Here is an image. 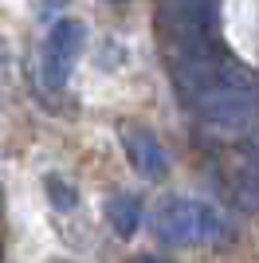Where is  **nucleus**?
Masks as SVG:
<instances>
[{"instance_id":"5","label":"nucleus","mask_w":259,"mask_h":263,"mask_svg":"<svg viewBox=\"0 0 259 263\" xmlns=\"http://www.w3.org/2000/svg\"><path fill=\"white\" fill-rule=\"evenodd\" d=\"M106 220H110V228L118 232V236H134V232L141 228V200L134 197V193H118V197H110Z\"/></svg>"},{"instance_id":"2","label":"nucleus","mask_w":259,"mask_h":263,"mask_svg":"<svg viewBox=\"0 0 259 263\" xmlns=\"http://www.w3.org/2000/svg\"><path fill=\"white\" fill-rule=\"evenodd\" d=\"M83 40L86 32L79 20H59L51 28L47 44H43V79H47V87H63L67 83L79 51H83Z\"/></svg>"},{"instance_id":"1","label":"nucleus","mask_w":259,"mask_h":263,"mask_svg":"<svg viewBox=\"0 0 259 263\" xmlns=\"http://www.w3.org/2000/svg\"><path fill=\"white\" fill-rule=\"evenodd\" d=\"M153 232L165 243H216V240L228 236V220H224L220 209H212L205 200L173 197L157 209Z\"/></svg>"},{"instance_id":"4","label":"nucleus","mask_w":259,"mask_h":263,"mask_svg":"<svg viewBox=\"0 0 259 263\" xmlns=\"http://www.w3.org/2000/svg\"><path fill=\"white\" fill-rule=\"evenodd\" d=\"M228 197L236 200L239 209L259 212V149L255 145L232 161V169H228Z\"/></svg>"},{"instance_id":"3","label":"nucleus","mask_w":259,"mask_h":263,"mask_svg":"<svg viewBox=\"0 0 259 263\" xmlns=\"http://www.w3.org/2000/svg\"><path fill=\"white\" fill-rule=\"evenodd\" d=\"M122 145H126L130 165H134L141 177L161 181V177L169 173V154H165V145L157 142V134L141 130V126H130V130H122Z\"/></svg>"},{"instance_id":"6","label":"nucleus","mask_w":259,"mask_h":263,"mask_svg":"<svg viewBox=\"0 0 259 263\" xmlns=\"http://www.w3.org/2000/svg\"><path fill=\"white\" fill-rule=\"evenodd\" d=\"M47 197H51L55 209L71 212V209H75V200H79V193L67 185V181H59V177H47Z\"/></svg>"},{"instance_id":"7","label":"nucleus","mask_w":259,"mask_h":263,"mask_svg":"<svg viewBox=\"0 0 259 263\" xmlns=\"http://www.w3.org/2000/svg\"><path fill=\"white\" fill-rule=\"evenodd\" d=\"M130 263H169V259H161V255H138V259H130Z\"/></svg>"}]
</instances>
